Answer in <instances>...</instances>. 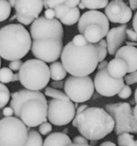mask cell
Instances as JSON below:
<instances>
[{
	"label": "cell",
	"mask_w": 137,
	"mask_h": 146,
	"mask_svg": "<svg viewBox=\"0 0 137 146\" xmlns=\"http://www.w3.org/2000/svg\"><path fill=\"white\" fill-rule=\"evenodd\" d=\"M10 107L16 118L28 128L37 127L47 121V100L41 91L23 89L13 93Z\"/></svg>",
	"instance_id": "cell-1"
},
{
	"label": "cell",
	"mask_w": 137,
	"mask_h": 146,
	"mask_svg": "<svg viewBox=\"0 0 137 146\" xmlns=\"http://www.w3.org/2000/svg\"><path fill=\"white\" fill-rule=\"evenodd\" d=\"M72 125L77 128L86 139L96 141L111 133L115 128V123L104 108L88 107L81 113L76 114Z\"/></svg>",
	"instance_id": "cell-2"
},
{
	"label": "cell",
	"mask_w": 137,
	"mask_h": 146,
	"mask_svg": "<svg viewBox=\"0 0 137 146\" xmlns=\"http://www.w3.org/2000/svg\"><path fill=\"white\" fill-rule=\"evenodd\" d=\"M61 64L67 73L72 76H88L97 68L98 54L94 44L76 46L68 42L63 48L61 54Z\"/></svg>",
	"instance_id": "cell-3"
},
{
	"label": "cell",
	"mask_w": 137,
	"mask_h": 146,
	"mask_svg": "<svg viewBox=\"0 0 137 146\" xmlns=\"http://www.w3.org/2000/svg\"><path fill=\"white\" fill-rule=\"evenodd\" d=\"M31 37L20 24H10L0 29V57L7 61L21 60L31 47Z\"/></svg>",
	"instance_id": "cell-4"
},
{
	"label": "cell",
	"mask_w": 137,
	"mask_h": 146,
	"mask_svg": "<svg viewBox=\"0 0 137 146\" xmlns=\"http://www.w3.org/2000/svg\"><path fill=\"white\" fill-rule=\"evenodd\" d=\"M18 74L21 85L30 91H39L44 89L51 78L48 65L36 58L23 63Z\"/></svg>",
	"instance_id": "cell-5"
},
{
	"label": "cell",
	"mask_w": 137,
	"mask_h": 146,
	"mask_svg": "<svg viewBox=\"0 0 137 146\" xmlns=\"http://www.w3.org/2000/svg\"><path fill=\"white\" fill-rule=\"evenodd\" d=\"M28 135L27 127L16 117L0 120V146H23Z\"/></svg>",
	"instance_id": "cell-6"
},
{
	"label": "cell",
	"mask_w": 137,
	"mask_h": 146,
	"mask_svg": "<svg viewBox=\"0 0 137 146\" xmlns=\"http://www.w3.org/2000/svg\"><path fill=\"white\" fill-rule=\"evenodd\" d=\"M105 108L106 111L114 119L116 135H119L125 133H137V121L128 103L107 104Z\"/></svg>",
	"instance_id": "cell-7"
},
{
	"label": "cell",
	"mask_w": 137,
	"mask_h": 146,
	"mask_svg": "<svg viewBox=\"0 0 137 146\" xmlns=\"http://www.w3.org/2000/svg\"><path fill=\"white\" fill-rule=\"evenodd\" d=\"M64 89L71 102L84 103L91 99L94 94V81L89 76H71L64 82Z\"/></svg>",
	"instance_id": "cell-8"
},
{
	"label": "cell",
	"mask_w": 137,
	"mask_h": 146,
	"mask_svg": "<svg viewBox=\"0 0 137 146\" xmlns=\"http://www.w3.org/2000/svg\"><path fill=\"white\" fill-rule=\"evenodd\" d=\"M29 34L34 40H62L64 29L61 23L57 19H47L42 16L33 21Z\"/></svg>",
	"instance_id": "cell-9"
},
{
	"label": "cell",
	"mask_w": 137,
	"mask_h": 146,
	"mask_svg": "<svg viewBox=\"0 0 137 146\" xmlns=\"http://www.w3.org/2000/svg\"><path fill=\"white\" fill-rule=\"evenodd\" d=\"M47 120L51 125L63 126L69 123L76 115L74 103L51 99L47 101Z\"/></svg>",
	"instance_id": "cell-10"
},
{
	"label": "cell",
	"mask_w": 137,
	"mask_h": 146,
	"mask_svg": "<svg viewBox=\"0 0 137 146\" xmlns=\"http://www.w3.org/2000/svg\"><path fill=\"white\" fill-rule=\"evenodd\" d=\"M63 46L62 40H34L31 51L36 59L44 63H54L61 57Z\"/></svg>",
	"instance_id": "cell-11"
},
{
	"label": "cell",
	"mask_w": 137,
	"mask_h": 146,
	"mask_svg": "<svg viewBox=\"0 0 137 146\" xmlns=\"http://www.w3.org/2000/svg\"><path fill=\"white\" fill-rule=\"evenodd\" d=\"M94 89L100 95L105 97H112L118 94L124 86V78H114L107 72L106 68L98 71L94 80Z\"/></svg>",
	"instance_id": "cell-12"
},
{
	"label": "cell",
	"mask_w": 137,
	"mask_h": 146,
	"mask_svg": "<svg viewBox=\"0 0 137 146\" xmlns=\"http://www.w3.org/2000/svg\"><path fill=\"white\" fill-rule=\"evenodd\" d=\"M104 14L108 21L123 25L130 21L132 18L133 12L126 3L121 0H114L108 2L105 8Z\"/></svg>",
	"instance_id": "cell-13"
},
{
	"label": "cell",
	"mask_w": 137,
	"mask_h": 146,
	"mask_svg": "<svg viewBox=\"0 0 137 146\" xmlns=\"http://www.w3.org/2000/svg\"><path fill=\"white\" fill-rule=\"evenodd\" d=\"M91 24H96L103 29L106 33L109 31V21L105 14L98 10H89L84 12L80 17L78 23V31L82 34L86 27Z\"/></svg>",
	"instance_id": "cell-14"
},
{
	"label": "cell",
	"mask_w": 137,
	"mask_h": 146,
	"mask_svg": "<svg viewBox=\"0 0 137 146\" xmlns=\"http://www.w3.org/2000/svg\"><path fill=\"white\" fill-rule=\"evenodd\" d=\"M43 8L41 0H17L14 6L16 15L32 19L39 18Z\"/></svg>",
	"instance_id": "cell-15"
},
{
	"label": "cell",
	"mask_w": 137,
	"mask_h": 146,
	"mask_svg": "<svg viewBox=\"0 0 137 146\" xmlns=\"http://www.w3.org/2000/svg\"><path fill=\"white\" fill-rule=\"evenodd\" d=\"M127 24H123L118 27H114L109 29L107 33L106 41L107 51L111 56L115 55L116 51L121 47V45L126 39V30Z\"/></svg>",
	"instance_id": "cell-16"
},
{
	"label": "cell",
	"mask_w": 137,
	"mask_h": 146,
	"mask_svg": "<svg viewBox=\"0 0 137 146\" xmlns=\"http://www.w3.org/2000/svg\"><path fill=\"white\" fill-rule=\"evenodd\" d=\"M115 58H121L128 66V74L137 71V48L134 46H121L115 54Z\"/></svg>",
	"instance_id": "cell-17"
},
{
	"label": "cell",
	"mask_w": 137,
	"mask_h": 146,
	"mask_svg": "<svg viewBox=\"0 0 137 146\" xmlns=\"http://www.w3.org/2000/svg\"><path fill=\"white\" fill-rule=\"evenodd\" d=\"M107 72L114 78H123L128 74V66L121 58H114L108 63Z\"/></svg>",
	"instance_id": "cell-18"
},
{
	"label": "cell",
	"mask_w": 137,
	"mask_h": 146,
	"mask_svg": "<svg viewBox=\"0 0 137 146\" xmlns=\"http://www.w3.org/2000/svg\"><path fill=\"white\" fill-rule=\"evenodd\" d=\"M107 33L101 27L96 24H91L86 27L82 35L88 43L96 44L106 36Z\"/></svg>",
	"instance_id": "cell-19"
},
{
	"label": "cell",
	"mask_w": 137,
	"mask_h": 146,
	"mask_svg": "<svg viewBox=\"0 0 137 146\" xmlns=\"http://www.w3.org/2000/svg\"><path fill=\"white\" fill-rule=\"evenodd\" d=\"M72 144V141L68 135L61 132L50 134L43 142V146H68Z\"/></svg>",
	"instance_id": "cell-20"
},
{
	"label": "cell",
	"mask_w": 137,
	"mask_h": 146,
	"mask_svg": "<svg viewBox=\"0 0 137 146\" xmlns=\"http://www.w3.org/2000/svg\"><path fill=\"white\" fill-rule=\"evenodd\" d=\"M49 67L50 71V78L53 81H63V79L67 76V71L63 66L62 64L59 61L52 63Z\"/></svg>",
	"instance_id": "cell-21"
},
{
	"label": "cell",
	"mask_w": 137,
	"mask_h": 146,
	"mask_svg": "<svg viewBox=\"0 0 137 146\" xmlns=\"http://www.w3.org/2000/svg\"><path fill=\"white\" fill-rule=\"evenodd\" d=\"M80 17H81V12L78 7L70 9L69 11L64 16V17L60 19V22L64 25L72 26L78 22Z\"/></svg>",
	"instance_id": "cell-22"
},
{
	"label": "cell",
	"mask_w": 137,
	"mask_h": 146,
	"mask_svg": "<svg viewBox=\"0 0 137 146\" xmlns=\"http://www.w3.org/2000/svg\"><path fill=\"white\" fill-rule=\"evenodd\" d=\"M28 129L27 141L23 146H43V139L39 133L34 130Z\"/></svg>",
	"instance_id": "cell-23"
},
{
	"label": "cell",
	"mask_w": 137,
	"mask_h": 146,
	"mask_svg": "<svg viewBox=\"0 0 137 146\" xmlns=\"http://www.w3.org/2000/svg\"><path fill=\"white\" fill-rule=\"evenodd\" d=\"M44 95L55 100H59V101H70L68 97L66 95L65 93L59 91V90L54 89V88H51L50 86L46 87L45 91H44Z\"/></svg>",
	"instance_id": "cell-24"
},
{
	"label": "cell",
	"mask_w": 137,
	"mask_h": 146,
	"mask_svg": "<svg viewBox=\"0 0 137 146\" xmlns=\"http://www.w3.org/2000/svg\"><path fill=\"white\" fill-rule=\"evenodd\" d=\"M85 8L90 10H97L104 9L108 5V0H82L81 1Z\"/></svg>",
	"instance_id": "cell-25"
},
{
	"label": "cell",
	"mask_w": 137,
	"mask_h": 146,
	"mask_svg": "<svg viewBox=\"0 0 137 146\" xmlns=\"http://www.w3.org/2000/svg\"><path fill=\"white\" fill-rule=\"evenodd\" d=\"M10 91L8 87L0 83V110L5 108L10 100Z\"/></svg>",
	"instance_id": "cell-26"
},
{
	"label": "cell",
	"mask_w": 137,
	"mask_h": 146,
	"mask_svg": "<svg viewBox=\"0 0 137 146\" xmlns=\"http://www.w3.org/2000/svg\"><path fill=\"white\" fill-rule=\"evenodd\" d=\"M11 7L8 1L0 0V22L7 20L11 14Z\"/></svg>",
	"instance_id": "cell-27"
},
{
	"label": "cell",
	"mask_w": 137,
	"mask_h": 146,
	"mask_svg": "<svg viewBox=\"0 0 137 146\" xmlns=\"http://www.w3.org/2000/svg\"><path fill=\"white\" fill-rule=\"evenodd\" d=\"M134 135L130 133L121 134L118 136V145L119 146H134L136 141H134Z\"/></svg>",
	"instance_id": "cell-28"
},
{
	"label": "cell",
	"mask_w": 137,
	"mask_h": 146,
	"mask_svg": "<svg viewBox=\"0 0 137 146\" xmlns=\"http://www.w3.org/2000/svg\"><path fill=\"white\" fill-rule=\"evenodd\" d=\"M13 76V71L8 67L0 68V83L1 84H9L11 82Z\"/></svg>",
	"instance_id": "cell-29"
},
{
	"label": "cell",
	"mask_w": 137,
	"mask_h": 146,
	"mask_svg": "<svg viewBox=\"0 0 137 146\" xmlns=\"http://www.w3.org/2000/svg\"><path fill=\"white\" fill-rule=\"evenodd\" d=\"M69 9H70L68 7H67L64 3L56 7L54 9V13H55V19H57V20H60L61 19H62L64 16L69 11Z\"/></svg>",
	"instance_id": "cell-30"
},
{
	"label": "cell",
	"mask_w": 137,
	"mask_h": 146,
	"mask_svg": "<svg viewBox=\"0 0 137 146\" xmlns=\"http://www.w3.org/2000/svg\"><path fill=\"white\" fill-rule=\"evenodd\" d=\"M94 46H95L96 49V51H97V54H98V63L104 61L106 58V57L107 54H108V51H107V48L101 46H99L98 44H94Z\"/></svg>",
	"instance_id": "cell-31"
},
{
	"label": "cell",
	"mask_w": 137,
	"mask_h": 146,
	"mask_svg": "<svg viewBox=\"0 0 137 146\" xmlns=\"http://www.w3.org/2000/svg\"><path fill=\"white\" fill-rule=\"evenodd\" d=\"M131 94H132V89L131 87L128 85H124V86L121 88L117 95L121 99H127L131 96Z\"/></svg>",
	"instance_id": "cell-32"
},
{
	"label": "cell",
	"mask_w": 137,
	"mask_h": 146,
	"mask_svg": "<svg viewBox=\"0 0 137 146\" xmlns=\"http://www.w3.org/2000/svg\"><path fill=\"white\" fill-rule=\"evenodd\" d=\"M72 44L76 46H84L88 44V41L85 38V37L82 35V34H78V35L75 36L73 38L72 41H71Z\"/></svg>",
	"instance_id": "cell-33"
},
{
	"label": "cell",
	"mask_w": 137,
	"mask_h": 146,
	"mask_svg": "<svg viewBox=\"0 0 137 146\" xmlns=\"http://www.w3.org/2000/svg\"><path fill=\"white\" fill-rule=\"evenodd\" d=\"M124 83L126 82V85L130 86L137 83V71L128 74L124 76Z\"/></svg>",
	"instance_id": "cell-34"
},
{
	"label": "cell",
	"mask_w": 137,
	"mask_h": 146,
	"mask_svg": "<svg viewBox=\"0 0 137 146\" xmlns=\"http://www.w3.org/2000/svg\"><path fill=\"white\" fill-rule=\"evenodd\" d=\"M53 128L52 125L50 123H43L39 125V133L42 135H46L48 133H49L51 131H52Z\"/></svg>",
	"instance_id": "cell-35"
},
{
	"label": "cell",
	"mask_w": 137,
	"mask_h": 146,
	"mask_svg": "<svg viewBox=\"0 0 137 146\" xmlns=\"http://www.w3.org/2000/svg\"><path fill=\"white\" fill-rule=\"evenodd\" d=\"M64 0H56V1L45 0V1H43V5H44V7L46 9H54L56 7L64 3Z\"/></svg>",
	"instance_id": "cell-36"
},
{
	"label": "cell",
	"mask_w": 137,
	"mask_h": 146,
	"mask_svg": "<svg viewBox=\"0 0 137 146\" xmlns=\"http://www.w3.org/2000/svg\"><path fill=\"white\" fill-rule=\"evenodd\" d=\"M23 61L21 60H15V61H12L9 63V68L14 71H19L21 67L23 65Z\"/></svg>",
	"instance_id": "cell-37"
},
{
	"label": "cell",
	"mask_w": 137,
	"mask_h": 146,
	"mask_svg": "<svg viewBox=\"0 0 137 146\" xmlns=\"http://www.w3.org/2000/svg\"><path fill=\"white\" fill-rule=\"evenodd\" d=\"M72 143L77 145H88V141L82 135H77L74 138Z\"/></svg>",
	"instance_id": "cell-38"
},
{
	"label": "cell",
	"mask_w": 137,
	"mask_h": 146,
	"mask_svg": "<svg viewBox=\"0 0 137 146\" xmlns=\"http://www.w3.org/2000/svg\"><path fill=\"white\" fill-rule=\"evenodd\" d=\"M126 36L128 37L129 41L137 42V34L131 29H127L126 30Z\"/></svg>",
	"instance_id": "cell-39"
},
{
	"label": "cell",
	"mask_w": 137,
	"mask_h": 146,
	"mask_svg": "<svg viewBox=\"0 0 137 146\" xmlns=\"http://www.w3.org/2000/svg\"><path fill=\"white\" fill-rule=\"evenodd\" d=\"M16 19H17V21L20 23V24H21V25H25V26H28V25H29V24H32L33 21L35 20V19H32L24 18V17H19V16H17V18H16Z\"/></svg>",
	"instance_id": "cell-40"
},
{
	"label": "cell",
	"mask_w": 137,
	"mask_h": 146,
	"mask_svg": "<svg viewBox=\"0 0 137 146\" xmlns=\"http://www.w3.org/2000/svg\"><path fill=\"white\" fill-rule=\"evenodd\" d=\"M80 1H78V0H67V1L64 0V4L69 9H73L77 7Z\"/></svg>",
	"instance_id": "cell-41"
},
{
	"label": "cell",
	"mask_w": 137,
	"mask_h": 146,
	"mask_svg": "<svg viewBox=\"0 0 137 146\" xmlns=\"http://www.w3.org/2000/svg\"><path fill=\"white\" fill-rule=\"evenodd\" d=\"M50 86H51V88H54V89H61V88H64V82L63 81H53L52 82H51V84H50Z\"/></svg>",
	"instance_id": "cell-42"
},
{
	"label": "cell",
	"mask_w": 137,
	"mask_h": 146,
	"mask_svg": "<svg viewBox=\"0 0 137 146\" xmlns=\"http://www.w3.org/2000/svg\"><path fill=\"white\" fill-rule=\"evenodd\" d=\"M44 17L47 19H55V13L52 9H47L44 11Z\"/></svg>",
	"instance_id": "cell-43"
},
{
	"label": "cell",
	"mask_w": 137,
	"mask_h": 146,
	"mask_svg": "<svg viewBox=\"0 0 137 146\" xmlns=\"http://www.w3.org/2000/svg\"><path fill=\"white\" fill-rule=\"evenodd\" d=\"M3 115L5 116V118L12 117V115H14V111L11 107H5L3 110Z\"/></svg>",
	"instance_id": "cell-44"
},
{
	"label": "cell",
	"mask_w": 137,
	"mask_h": 146,
	"mask_svg": "<svg viewBox=\"0 0 137 146\" xmlns=\"http://www.w3.org/2000/svg\"><path fill=\"white\" fill-rule=\"evenodd\" d=\"M108 61H101V62H99L98 63V66H97V69L98 70V71H101V70H103V69H105V68H107V66H108Z\"/></svg>",
	"instance_id": "cell-45"
},
{
	"label": "cell",
	"mask_w": 137,
	"mask_h": 146,
	"mask_svg": "<svg viewBox=\"0 0 137 146\" xmlns=\"http://www.w3.org/2000/svg\"><path fill=\"white\" fill-rule=\"evenodd\" d=\"M129 4L131 11H135L137 9V0H130Z\"/></svg>",
	"instance_id": "cell-46"
},
{
	"label": "cell",
	"mask_w": 137,
	"mask_h": 146,
	"mask_svg": "<svg viewBox=\"0 0 137 146\" xmlns=\"http://www.w3.org/2000/svg\"><path fill=\"white\" fill-rule=\"evenodd\" d=\"M132 25H133V28H134V31L137 34V11L135 13L134 18H133Z\"/></svg>",
	"instance_id": "cell-47"
},
{
	"label": "cell",
	"mask_w": 137,
	"mask_h": 146,
	"mask_svg": "<svg viewBox=\"0 0 137 146\" xmlns=\"http://www.w3.org/2000/svg\"><path fill=\"white\" fill-rule=\"evenodd\" d=\"M88 108V106L87 105H81L79 107H78V108H77V110L76 111V114H78V113H82L83 111H85L86 108Z\"/></svg>",
	"instance_id": "cell-48"
},
{
	"label": "cell",
	"mask_w": 137,
	"mask_h": 146,
	"mask_svg": "<svg viewBox=\"0 0 137 146\" xmlns=\"http://www.w3.org/2000/svg\"><path fill=\"white\" fill-rule=\"evenodd\" d=\"M99 146H116V145L111 141H105V142L100 144Z\"/></svg>",
	"instance_id": "cell-49"
},
{
	"label": "cell",
	"mask_w": 137,
	"mask_h": 146,
	"mask_svg": "<svg viewBox=\"0 0 137 146\" xmlns=\"http://www.w3.org/2000/svg\"><path fill=\"white\" fill-rule=\"evenodd\" d=\"M97 44H98L99 46H101L102 47H105V48H107V44H106V41L105 39H101V41H98V43H97Z\"/></svg>",
	"instance_id": "cell-50"
},
{
	"label": "cell",
	"mask_w": 137,
	"mask_h": 146,
	"mask_svg": "<svg viewBox=\"0 0 137 146\" xmlns=\"http://www.w3.org/2000/svg\"><path fill=\"white\" fill-rule=\"evenodd\" d=\"M19 81V76L18 73H17V74H14L12 80H11V82H15V81Z\"/></svg>",
	"instance_id": "cell-51"
},
{
	"label": "cell",
	"mask_w": 137,
	"mask_h": 146,
	"mask_svg": "<svg viewBox=\"0 0 137 146\" xmlns=\"http://www.w3.org/2000/svg\"><path fill=\"white\" fill-rule=\"evenodd\" d=\"M133 115H134L136 121H137V103H136V104L135 106H134V110H133Z\"/></svg>",
	"instance_id": "cell-52"
},
{
	"label": "cell",
	"mask_w": 137,
	"mask_h": 146,
	"mask_svg": "<svg viewBox=\"0 0 137 146\" xmlns=\"http://www.w3.org/2000/svg\"><path fill=\"white\" fill-rule=\"evenodd\" d=\"M126 46H134L136 47V46H137V42H133V41H126Z\"/></svg>",
	"instance_id": "cell-53"
},
{
	"label": "cell",
	"mask_w": 137,
	"mask_h": 146,
	"mask_svg": "<svg viewBox=\"0 0 137 146\" xmlns=\"http://www.w3.org/2000/svg\"><path fill=\"white\" fill-rule=\"evenodd\" d=\"M8 2L9 4L10 7H14V6H15V4H16V0H9Z\"/></svg>",
	"instance_id": "cell-54"
},
{
	"label": "cell",
	"mask_w": 137,
	"mask_h": 146,
	"mask_svg": "<svg viewBox=\"0 0 137 146\" xmlns=\"http://www.w3.org/2000/svg\"><path fill=\"white\" fill-rule=\"evenodd\" d=\"M78 9H86L85 7H84V4H83L81 2V1H80V3H79V4H78Z\"/></svg>",
	"instance_id": "cell-55"
},
{
	"label": "cell",
	"mask_w": 137,
	"mask_h": 146,
	"mask_svg": "<svg viewBox=\"0 0 137 146\" xmlns=\"http://www.w3.org/2000/svg\"><path fill=\"white\" fill-rule=\"evenodd\" d=\"M68 146H92V145H77V144H71V145H68Z\"/></svg>",
	"instance_id": "cell-56"
},
{
	"label": "cell",
	"mask_w": 137,
	"mask_h": 146,
	"mask_svg": "<svg viewBox=\"0 0 137 146\" xmlns=\"http://www.w3.org/2000/svg\"><path fill=\"white\" fill-rule=\"evenodd\" d=\"M134 98H135V102L137 103V88L136 89L135 94H134Z\"/></svg>",
	"instance_id": "cell-57"
},
{
	"label": "cell",
	"mask_w": 137,
	"mask_h": 146,
	"mask_svg": "<svg viewBox=\"0 0 137 146\" xmlns=\"http://www.w3.org/2000/svg\"><path fill=\"white\" fill-rule=\"evenodd\" d=\"M68 128H65V129L64 130V131H63V133H64V134H66V135H67V133H68Z\"/></svg>",
	"instance_id": "cell-58"
},
{
	"label": "cell",
	"mask_w": 137,
	"mask_h": 146,
	"mask_svg": "<svg viewBox=\"0 0 137 146\" xmlns=\"http://www.w3.org/2000/svg\"><path fill=\"white\" fill-rule=\"evenodd\" d=\"M16 18H17V16H16V14H15V15H14L12 17H11V19H10V21H12V20L15 19Z\"/></svg>",
	"instance_id": "cell-59"
},
{
	"label": "cell",
	"mask_w": 137,
	"mask_h": 146,
	"mask_svg": "<svg viewBox=\"0 0 137 146\" xmlns=\"http://www.w3.org/2000/svg\"><path fill=\"white\" fill-rule=\"evenodd\" d=\"M74 107H75V108H78V104H76V103H74Z\"/></svg>",
	"instance_id": "cell-60"
},
{
	"label": "cell",
	"mask_w": 137,
	"mask_h": 146,
	"mask_svg": "<svg viewBox=\"0 0 137 146\" xmlns=\"http://www.w3.org/2000/svg\"><path fill=\"white\" fill-rule=\"evenodd\" d=\"M1 57H0V68H1Z\"/></svg>",
	"instance_id": "cell-61"
},
{
	"label": "cell",
	"mask_w": 137,
	"mask_h": 146,
	"mask_svg": "<svg viewBox=\"0 0 137 146\" xmlns=\"http://www.w3.org/2000/svg\"><path fill=\"white\" fill-rule=\"evenodd\" d=\"M134 146H137V141H136V143H135V145Z\"/></svg>",
	"instance_id": "cell-62"
}]
</instances>
